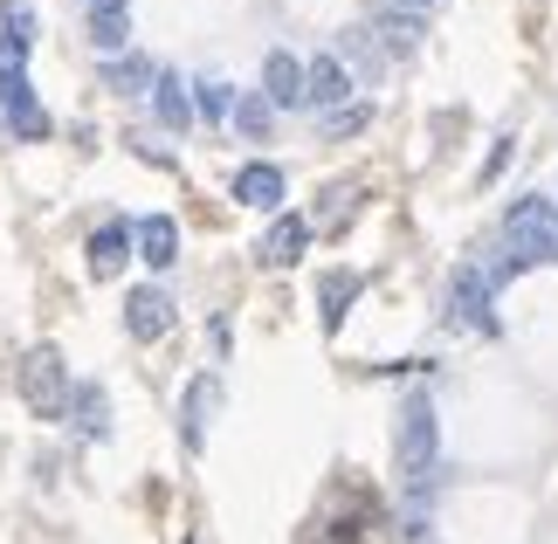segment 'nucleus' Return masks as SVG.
Returning <instances> with one entry per match:
<instances>
[{
	"label": "nucleus",
	"instance_id": "1",
	"mask_svg": "<svg viewBox=\"0 0 558 544\" xmlns=\"http://www.w3.org/2000/svg\"><path fill=\"white\" fill-rule=\"evenodd\" d=\"M435 448H441V427H435V400L414 394L400 407V421H393V455H400V483L407 496L421 504V489H427V475H435Z\"/></svg>",
	"mask_w": 558,
	"mask_h": 544
},
{
	"label": "nucleus",
	"instance_id": "2",
	"mask_svg": "<svg viewBox=\"0 0 558 544\" xmlns=\"http://www.w3.org/2000/svg\"><path fill=\"white\" fill-rule=\"evenodd\" d=\"M504 249L518 255L524 269L558 263V207H551V201H538V193L510 201V207H504Z\"/></svg>",
	"mask_w": 558,
	"mask_h": 544
},
{
	"label": "nucleus",
	"instance_id": "3",
	"mask_svg": "<svg viewBox=\"0 0 558 544\" xmlns=\"http://www.w3.org/2000/svg\"><path fill=\"white\" fill-rule=\"evenodd\" d=\"M21 400H28L41 421H62L70 413V400H76V386H70V373H62V352H28L21 359Z\"/></svg>",
	"mask_w": 558,
	"mask_h": 544
},
{
	"label": "nucleus",
	"instance_id": "4",
	"mask_svg": "<svg viewBox=\"0 0 558 544\" xmlns=\"http://www.w3.org/2000/svg\"><path fill=\"white\" fill-rule=\"evenodd\" d=\"M0 118H8V124H14V138H28V145L49 138V111H41L35 83L21 76V62H14V56H0Z\"/></svg>",
	"mask_w": 558,
	"mask_h": 544
},
{
	"label": "nucleus",
	"instance_id": "5",
	"mask_svg": "<svg viewBox=\"0 0 558 544\" xmlns=\"http://www.w3.org/2000/svg\"><path fill=\"white\" fill-rule=\"evenodd\" d=\"M448 303H456V324H462V331L497 338V311H489V303H497V290L483 282V269H476V263L456 269V282H448Z\"/></svg>",
	"mask_w": 558,
	"mask_h": 544
},
{
	"label": "nucleus",
	"instance_id": "6",
	"mask_svg": "<svg viewBox=\"0 0 558 544\" xmlns=\"http://www.w3.org/2000/svg\"><path fill=\"white\" fill-rule=\"evenodd\" d=\"M124 331L145 338V344L166 338V331H173V297L153 290V282H145V290H132V297H124Z\"/></svg>",
	"mask_w": 558,
	"mask_h": 544
},
{
	"label": "nucleus",
	"instance_id": "7",
	"mask_svg": "<svg viewBox=\"0 0 558 544\" xmlns=\"http://www.w3.org/2000/svg\"><path fill=\"white\" fill-rule=\"evenodd\" d=\"M263 83H269V104H276V111H296V104H304L311 97V76H304V62H296L290 49H269V62H263Z\"/></svg>",
	"mask_w": 558,
	"mask_h": 544
},
{
	"label": "nucleus",
	"instance_id": "8",
	"mask_svg": "<svg viewBox=\"0 0 558 544\" xmlns=\"http://www.w3.org/2000/svg\"><path fill=\"white\" fill-rule=\"evenodd\" d=\"M132 249H138V228L104 221V228L90 234V249H83V255H90V276H97V282H104V276H118L124 263H132Z\"/></svg>",
	"mask_w": 558,
	"mask_h": 544
},
{
	"label": "nucleus",
	"instance_id": "9",
	"mask_svg": "<svg viewBox=\"0 0 558 544\" xmlns=\"http://www.w3.org/2000/svg\"><path fill=\"white\" fill-rule=\"evenodd\" d=\"M234 201L255 207V214H276V207H283V166H269V159L242 166V172H234Z\"/></svg>",
	"mask_w": 558,
	"mask_h": 544
},
{
	"label": "nucleus",
	"instance_id": "10",
	"mask_svg": "<svg viewBox=\"0 0 558 544\" xmlns=\"http://www.w3.org/2000/svg\"><path fill=\"white\" fill-rule=\"evenodd\" d=\"M304 76H311V97H304V104H317V111H345V97H352V76H345V62H338V56H317V62H304Z\"/></svg>",
	"mask_w": 558,
	"mask_h": 544
},
{
	"label": "nucleus",
	"instance_id": "11",
	"mask_svg": "<svg viewBox=\"0 0 558 544\" xmlns=\"http://www.w3.org/2000/svg\"><path fill=\"white\" fill-rule=\"evenodd\" d=\"M138 263H145V269H173V263H180V221H173V214L138 221Z\"/></svg>",
	"mask_w": 558,
	"mask_h": 544
},
{
	"label": "nucleus",
	"instance_id": "12",
	"mask_svg": "<svg viewBox=\"0 0 558 544\" xmlns=\"http://www.w3.org/2000/svg\"><path fill=\"white\" fill-rule=\"evenodd\" d=\"M90 41L97 56H118L132 41V0H90Z\"/></svg>",
	"mask_w": 558,
	"mask_h": 544
},
{
	"label": "nucleus",
	"instance_id": "13",
	"mask_svg": "<svg viewBox=\"0 0 558 544\" xmlns=\"http://www.w3.org/2000/svg\"><path fill=\"white\" fill-rule=\"evenodd\" d=\"M304 242H311V221H296V214H276V221H269V234H263V249H255V255H263L269 269H290L296 255H304Z\"/></svg>",
	"mask_w": 558,
	"mask_h": 544
},
{
	"label": "nucleus",
	"instance_id": "14",
	"mask_svg": "<svg viewBox=\"0 0 558 544\" xmlns=\"http://www.w3.org/2000/svg\"><path fill=\"white\" fill-rule=\"evenodd\" d=\"M153 104H159V118L173 124V132H186V124H193V97H186L180 70H159V76H153Z\"/></svg>",
	"mask_w": 558,
	"mask_h": 544
},
{
	"label": "nucleus",
	"instance_id": "15",
	"mask_svg": "<svg viewBox=\"0 0 558 544\" xmlns=\"http://www.w3.org/2000/svg\"><path fill=\"white\" fill-rule=\"evenodd\" d=\"M214 407H221V379H207V373H201V379L186 386V448H201V434H207V413H214Z\"/></svg>",
	"mask_w": 558,
	"mask_h": 544
},
{
	"label": "nucleus",
	"instance_id": "16",
	"mask_svg": "<svg viewBox=\"0 0 558 544\" xmlns=\"http://www.w3.org/2000/svg\"><path fill=\"white\" fill-rule=\"evenodd\" d=\"M70 413H76V434H111V394L104 386H76V400H70Z\"/></svg>",
	"mask_w": 558,
	"mask_h": 544
},
{
	"label": "nucleus",
	"instance_id": "17",
	"mask_svg": "<svg viewBox=\"0 0 558 544\" xmlns=\"http://www.w3.org/2000/svg\"><path fill=\"white\" fill-rule=\"evenodd\" d=\"M0 21H8V41H0V56H28L35 49V8L28 0H0Z\"/></svg>",
	"mask_w": 558,
	"mask_h": 544
},
{
	"label": "nucleus",
	"instance_id": "18",
	"mask_svg": "<svg viewBox=\"0 0 558 544\" xmlns=\"http://www.w3.org/2000/svg\"><path fill=\"white\" fill-rule=\"evenodd\" d=\"M359 297V276L352 269H331L325 276V297H317V311H325V331H338V324H345V303Z\"/></svg>",
	"mask_w": 558,
	"mask_h": 544
},
{
	"label": "nucleus",
	"instance_id": "19",
	"mask_svg": "<svg viewBox=\"0 0 558 544\" xmlns=\"http://www.w3.org/2000/svg\"><path fill=\"white\" fill-rule=\"evenodd\" d=\"M234 111V90H228V83L221 76H201V83H193V118H207V124H221Z\"/></svg>",
	"mask_w": 558,
	"mask_h": 544
},
{
	"label": "nucleus",
	"instance_id": "20",
	"mask_svg": "<svg viewBox=\"0 0 558 544\" xmlns=\"http://www.w3.org/2000/svg\"><path fill=\"white\" fill-rule=\"evenodd\" d=\"M379 35L393 41V56H414V49H421V21H414V14H386Z\"/></svg>",
	"mask_w": 558,
	"mask_h": 544
},
{
	"label": "nucleus",
	"instance_id": "21",
	"mask_svg": "<svg viewBox=\"0 0 558 544\" xmlns=\"http://www.w3.org/2000/svg\"><path fill=\"white\" fill-rule=\"evenodd\" d=\"M234 124H242L248 138H263L269 124H276V104L269 97H242V104H234Z\"/></svg>",
	"mask_w": 558,
	"mask_h": 544
},
{
	"label": "nucleus",
	"instance_id": "22",
	"mask_svg": "<svg viewBox=\"0 0 558 544\" xmlns=\"http://www.w3.org/2000/svg\"><path fill=\"white\" fill-rule=\"evenodd\" d=\"M104 76H111L118 90H132V83H153L159 70H153V62H111V70H104Z\"/></svg>",
	"mask_w": 558,
	"mask_h": 544
},
{
	"label": "nucleus",
	"instance_id": "23",
	"mask_svg": "<svg viewBox=\"0 0 558 544\" xmlns=\"http://www.w3.org/2000/svg\"><path fill=\"white\" fill-rule=\"evenodd\" d=\"M359 124H366V111H359V104H345V111H331V138H345V132H359Z\"/></svg>",
	"mask_w": 558,
	"mask_h": 544
},
{
	"label": "nucleus",
	"instance_id": "24",
	"mask_svg": "<svg viewBox=\"0 0 558 544\" xmlns=\"http://www.w3.org/2000/svg\"><path fill=\"white\" fill-rule=\"evenodd\" d=\"M386 8H400V14H427L435 0H386Z\"/></svg>",
	"mask_w": 558,
	"mask_h": 544
}]
</instances>
